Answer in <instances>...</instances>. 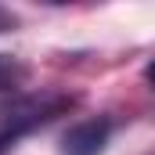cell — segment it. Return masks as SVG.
Listing matches in <instances>:
<instances>
[{
	"mask_svg": "<svg viewBox=\"0 0 155 155\" xmlns=\"http://www.w3.org/2000/svg\"><path fill=\"white\" fill-rule=\"evenodd\" d=\"M69 105H72L69 97H18L11 105H0V148L15 144L22 134H29L40 123L54 119Z\"/></svg>",
	"mask_w": 155,
	"mask_h": 155,
	"instance_id": "6da1fadb",
	"label": "cell"
},
{
	"mask_svg": "<svg viewBox=\"0 0 155 155\" xmlns=\"http://www.w3.org/2000/svg\"><path fill=\"white\" fill-rule=\"evenodd\" d=\"M108 137H112L108 119H83L61 137V152L65 155H101Z\"/></svg>",
	"mask_w": 155,
	"mask_h": 155,
	"instance_id": "7a4b0ae2",
	"label": "cell"
},
{
	"mask_svg": "<svg viewBox=\"0 0 155 155\" xmlns=\"http://www.w3.org/2000/svg\"><path fill=\"white\" fill-rule=\"evenodd\" d=\"M29 83V65L18 61L15 54H0V94H11Z\"/></svg>",
	"mask_w": 155,
	"mask_h": 155,
	"instance_id": "3957f363",
	"label": "cell"
},
{
	"mask_svg": "<svg viewBox=\"0 0 155 155\" xmlns=\"http://www.w3.org/2000/svg\"><path fill=\"white\" fill-rule=\"evenodd\" d=\"M11 25H15V15L0 7V33H4V29H11Z\"/></svg>",
	"mask_w": 155,
	"mask_h": 155,
	"instance_id": "277c9868",
	"label": "cell"
}]
</instances>
